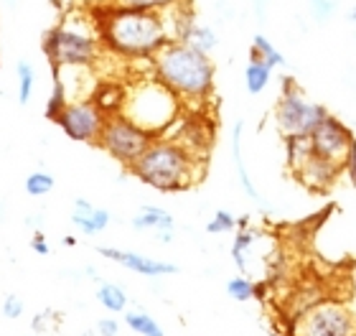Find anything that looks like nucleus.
Returning a JSON list of instances; mask_svg holds the SVG:
<instances>
[{
	"instance_id": "obj_16",
	"label": "nucleus",
	"mask_w": 356,
	"mask_h": 336,
	"mask_svg": "<svg viewBox=\"0 0 356 336\" xmlns=\"http://www.w3.org/2000/svg\"><path fill=\"white\" fill-rule=\"evenodd\" d=\"M186 0H110L107 6L125 8V10H153V13H165L171 8L181 6Z\"/></svg>"
},
{
	"instance_id": "obj_6",
	"label": "nucleus",
	"mask_w": 356,
	"mask_h": 336,
	"mask_svg": "<svg viewBox=\"0 0 356 336\" xmlns=\"http://www.w3.org/2000/svg\"><path fill=\"white\" fill-rule=\"evenodd\" d=\"M285 90H282L277 107H275V120H277V130L285 138H311L313 130L328 118V110L323 105L308 102L300 92L293 87V79L285 77L282 79Z\"/></svg>"
},
{
	"instance_id": "obj_5",
	"label": "nucleus",
	"mask_w": 356,
	"mask_h": 336,
	"mask_svg": "<svg viewBox=\"0 0 356 336\" xmlns=\"http://www.w3.org/2000/svg\"><path fill=\"white\" fill-rule=\"evenodd\" d=\"M178 110V97L163 82H148L127 95L122 115L148 133H161L171 125Z\"/></svg>"
},
{
	"instance_id": "obj_4",
	"label": "nucleus",
	"mask_w": 356,
	"mask_h": 336,
	"mask_svg": "<svg viewBox=\"0 0 356 336\" xmlns=\"http://www.w3.org/2000/svg\"><path fill=\"white\" fill-rule=\"evenodd\" d=\"M102 38L89 31L74 29L72 23H61L44 36V54L51 61V69H79L92 67L99 56Z\"/></svg>"
},
{
	"instance_id": "obj_19",
	"label": "nucleus",
	"mask_w": 356,
	"mask_h": 336,
	"mask_svg": "<svg viewBox=\"0 0 356 336\" xmlns=\"http://www.w3.org/2000/svg\"><path fill=\"white\" fill-rule=\"evenodd\" d=\"M69 102H72V99H69V95H67V84L61 79V72H54V92H51V97H49V105H46V118L56 120Z\"/></svg>"
},
{
	"instance_id": "obj_9",
	"label": "nucleus",
	"mask_w": 356,
	"mask_h": 336,
	"mask_svg": "<svg viewBox=\"0 0 356 336\" xmlns=\"http://www.w3.org/2000/svg\"><path fill=\"white\" fill-rule=\"evenodd\" d=\"M72 141L82 143H99L104 125H107V115L99 110L95 99H79V102H69L61 115L54 120Z\"/></svg>"
},
{
	"instance_id": "obj_33",
	"label": "nucleus",
	"mask_w": 356,
	"mask_h": 336,
	"mask_svg": "<svg viewBox=\"0 0 356 336\" xmlns=\"http://www.w3.org/2000/svg\"><path fill=\"white\" fill-rule=\"evenodd\" d=\"M349 21L356 23V8H351V10H349Z\"/></svg>"
},
{
	"instance_id": "obj_21",
	"label": "nucleus",
	"mask_w": 356,
	"mask_h": 336,
	"mask_svg": "<svg viewBox=\"0 0 356 336\" xmlns=\"http://www.w3.org/2000/svg\"><path fill=\"white\" fill-rule=\"evenodd\" d=\"M127 326L133 331H138L140 336H163V329H161V323L153 319V316L143 314V311H130L125 316Z\"/></svg>"
},
{
	"instance_id": "obj_12",
	"label": "nucleus",
	"mask_w": 356,
	"mask_h": 336,
	"mask_svg": "<svg viewBox=\"0 0 356 336\" xmlns=\"http://www.w3.org/2000/svg\"><path fill=\"white\" fill-rule=\"evenodd\" d=\"M339 171H341V166L334 163V161H328V158L316 156V153H313L303 166L296 168L300 184H305L308 189H318V191L331 186V184L339 179Z\"/></svg>"
},
{
	"instance_id": "obj_7",
	"label": "nucleus",
	"mask_w": 356,
	"mask_h": 336,
	"mask_svg": "<svg viewBox=\"0 0 356 336\" xmlns=\"http://www.w3.org/2000/svg\"><path fill=\"white\" fill-rule=\"evenodd\" d=\"M153 141H156V135L148 133L145 127L135 125L125 115L107 118V125L99 135V145L122 166H133L153 145Z\"/></svg>"
},
{
	"instance_id": "obj_29",
	"label": "nucleus",
	"mask_w": 356,
	"mask_h": 336,
	"mask_svg": "<svg viewBox=\"0 0 356 336\" xmlns=\"http://www.w3.org/2000/svg\"><path fill=\"white\" fill-rule=\"evenodd\" d=\"M23 314V301L18 296H8L6 303H3V316L6 319H18Z\"/></svg>"
},
{
	"instance_id": "obj_26",
	"label": "nucleus",
	"mask_w": 356,
	"mask_h": 336,
	"mask_svg": "<svg viewBox=\"0 0 356 336\" xmlns=\"http://www.w3.org/2000/svg\"><path fill=\"white\" fill-rule=\"evenodd\" d=\"M227 293H229L234 301L245 303V301H250L254 296V283L247 280V278H232L229 283H227Z\"/></svg>"
},
{
	"instance_id": "obj_11",
	"label": "nucleus",
	"mask_w": 356,
	"mask_h": 336,
	"mask_svg": "<svg viewBox=\"0 0 356 336\" xmlns=\"http://www.w3.org/2000/svg\"><path fill=\"white\" fill-rule=\"evenodd\" d=\"M97 253L107 257V260H115L120 265H125L127 270H133L138 275H148V278H158V275H176L178 268L171 262H158L150 260V257H143V255L135 253H125V250H112V247H99Z\"/></svg>"
},
{
	"instance_id": "obj_15",
	"label": "nucleus",
	"mask_w": 356,
	"mask_h": 336,
	"mask_svg": "<svg viewBox=\"0 0 356 336\" xmlns=\"http://www.w3.org/2000/svg\"><path fill=\"white\" fill-rule=\"evenodd\" d=\"M270 77H273V67L262 59H250L245 69V82H247V92L250 95H260L265 92V87L270 84Z\"/></svg>"
},
{
	"instance_id": "obj_24",
	"label": "nucleus",
	"mask_w": 356,
	"mask_h": 336,
	"mask_svg": "<svg viewBox=\"0 0 356 336\" xmlns=\"http://www.w3.org/2000/svg\"><path fill=\"white\" fill-rule=\"evenodd\" d=\"M15 74H18V102L29 105L31 92H33V82H36V72H33V67H31L29 61H18Z\"/></svg>"
},
{
	"instance_id": "obj_17",
	"label": "nucleus",
	"mask_w": 356,
	"mask_h": 336,
	"mask_svg": "<svg viewBox=\"0 0 356 336\" xmlns=\"http://www.w3.org/2000/svg\"><path fill=\"white\" fill-rule=\"evenodd\" d=\"M250 59H262L267 61L270 67H282L285 64V56H282L277 49H275L273 44H270V38L262 36V33H257L252 41V51H250Z\"/></svg>"
},
{
	"instance_id": "obj_28",
	"label": "nucleus",
	"mask_w": 356,
	"mask_h": 336,
	"mask_svg": "<svg viewBox=\"0 0 356 336\" xmlns=\"http://www.w3.org/2000/svg\"><path fill=\"white\" fill-rule=\"evenodd\" d=\"M311 10L316 15V21H326V18L334 15L336 3L334 0H311Z\"/></svg>"
},
{
	"instance_id": "obj_10",
	"label": "nucleus",
	"mask_w": 356,
	"mask_h": 336,
	"mask_svg": "<svg viewBox=\"0 0 356 336\" xmlns=\"http://www.w3.org/2000/svg\"><path fill=\"white\" fill-rule=\"evenodd\" d=\"M351 143H354L351 130L343 125L341 120H336L334 115H328L311 135L313 153L321 158H328V161H334V163H339V166L346 163Z\"/></svg>"
},
{
	"instance_id": "obj_3",
	"label": "nucleus",
	"mask_w": 356,
	"mask_h": 336,
	"mask_svg": "<svg viewBox=\"0 0 356 336\" xmlns=\"http://www.w3.org/2000/svg\"><path fill=\"white\" fill-rule=\"evenodd\" d=\"M196 156L181 143L153 141V145L130 166V171L158 191H181L196 181Z\"/></svg>"
},
{
	"instance_id": "obj_18",
	"label": "nucleus",
	"mask_w": 356,
	"mask_h": 336,
	"mask_svg": "<svg viewBox=\"0 0 356 336\" xmlns=\"http://www.w3.org/2000/svg\"><path fill=\"white\" fill-rule=\"evenodd\" d=\"M232 153H234V163H237V171H239V179H242V186H245L247 196H252L260 202V194L254 191L252 181L247 176V168H245V161H242V122L234 125V141H232Z\"/></svg>"
},
{
	"instance_id": "obj_23",
	"label": "nucleus",
	"mask_w": 356,
	"mask_h": 336,
	"mask_svg": "<svg viewBox=\"0 0 356 336\" xmlns=\"http://www.w3.org/2000/svg\"><path fill=\"white\" fill-rule=\"evenodd\" d=\"M216 33L209 26H193L191 29V33H188V38H186L184 44H188V46H193V49H199V51H204V54H209V51H214L216 49Z\"/></svg>"
},
{
	"instance_id": "obj_13",
	"label": "nucleus",
	"mask_w": 356,
	"mask_h": 336,
	"mask_svg": "<svg viewBox=\"0 0 356 336\" xmlns=\"http://www.w3.org/2000/svg\"><path fill=\"white\" fill-rule=\"evenodd\" d=\"M72 219L84 234H97L102 232L107 224H110V211L107 209H97L84 199H76L74 202V211H72Z\"/></svg>"
},
{
	"instance_id": "obj_14",
	"label": "nucleus",
	"mask_w": 356,
	"mask_h": 336,
	"mask_svg": "<svg viewBox=\"0 0 356 336\" xmlns=\"http://www.w3.org/2000/svg\"><path fill=\"white\" fill-rule=\"evenodd\" d=\"M135 230H156L158 237L168 242L173 237V217L158 207H143V211L133 219Z\"/></svg>"
},
{
	"instance_id": "obj_27",
	"label": "nucleus",
	"mask_w": 356,
	"mask_h": 336,
	"mask_svg": "<svg viewBox=\"0 0 356 336\" xmlns=\"http://www.w3.org/2000/svg\"><path fill=\"white\" fill-rule=\"evenodd\" d=\"M234 227H237V219L232 217L229 211L219 209L214 214V219L207 224V232H211V234H222V232H232Z\"/></svg>"
},
{
	"instance_id": "obj_20",
	"label": "nucleus",
	"mask_w": 356,
	"mask_h": 336,
	"mask_svg": "<svg viewBox=\"0 0 356 336\" xmlns=\"http://www.w3.org/2000/svg\"><path fill=\"white\" fill-rule=\"evenodd\" d=\"M97 301H99L104 308H110V311H125V306H127L125 291H122L120 285H112V283H102L97 288Z\"/></svg>"
},
{
	"instance_id": "obj_22",
	"label": "nucleus",
	"mask_w": 356,
	"mask_h": 336,
	"mask_svg": "<svg viewBox=\"0 0 356 336\" xmlns=\"http://www.w3.org/2000/svg\"><path fill=\"white\" fill-rule=\"evenodd\" d=\"M252 245H254V232L239 230L237 237H234V247H232V257H234V262L239 265V270H242V273H247V270H250L247 253L252 250Z\"/></svg>"
},
{
	"instance_id": "obj_8",
	"label": "nucleus",
	"mask_w": 356,
	"mask_h": 336,
	"mask_svg": "<svg viewBox=\"0 0 356 336\" xmlns=\"http://www.w3.org/2000/svg\"><path fill=\"white\" fill-rule=\"evenodd\" d=\"M293 336H356V326L341 303L323 301L298 319Z\"/></svg>"
},
{
	"instance_id": "obj_30",
	"label": "nucleus",
	"mask_w": 356,
	"mask_h": 336,
	"mask_svg": "<svg viewBox=\"0 0 356 336\" xmlns=\"http://www.w3.org/2000/svg\"><path fill=\"white\" fill-rule=\"evenodd\" d=\"M346 171H349L351 181H354V186H356V141L351 143V148H349V156H346Z\"/></svg>"
},
{
	"instance_id": "obj_2",
	"label": "nucleus",
	"mask_w": 356,
	"mask_h": 336,
	"mask_svg": "<svg viewBox=\"0 0 356 336\" xmlns=\"http://www.w3.org/2000/svg\"><path fill=\"white\" fill-rule=\"evenodd\" d=\"M158 82L181 99H207L214 87V64L209 54L184 44L171 41L153 56Z\"/></svg>"
},
{
	"instance_id": "obj_1",
	"label": "nucleus",
	"mask_w": 356,
	"mask_h": 336,
	"mask_svg": "<svg viewBox=\"0 0 356 336\" xmlns=\"http://www.w3.org/2000/svg\"><path fill=\"white\" fill-rule=\"evenodd\" d=\"M99 38L107 49L130 59H153L165 44H171V31L165 13L153 10H125V8H104L97 21Z\"/></svg>"
},
{
	"instance_id": "obj_32",
	"label": "nucleus",
	"mask_w": 356,
	"mask_h": 336,
	"mask_svg": "<svg viewBox=\"0 0 356 336\" xmlns=\"http://www.w3.org/2000/svg\"><path fill=\"white\" fill-rule=\"evenodd\" d=\"M33 250H36L38 255H49V245H46L44 234H36V237H33Z\"/></svg>"
},
{
	"instance_id": "obj_31",
	"label": "nucleus",
	"mask_w": 356,
	"mask_h": 336,
	"mask_svg": "<svg viewBox=\"0 0 356 336\" xmlns=\"http://www.w3.org/2000/svg\"><path fill=\"white\" fill-rule=\"evenodd\" d=\"M97 326H99V336H118V321L112 319H102Z\"/></svg>"
},
{
	"instance_id": "obj_25",
	"label": "nucleus",
	"mask_w": 356,
	"mask_h": 336,
	"mask_svg": "<svg viewBox=\"0 0 356 336\" xmlns=\"http://www.w3.org/2000/svg\"><path fill=\"white\" fill-rule=\"evenodd\" d=\"M51 189H54V176H49V173H44V171L31 173L29 179H26V191H29L31 196H44V194H49Z\"/></svg>"
}]
</instances>
